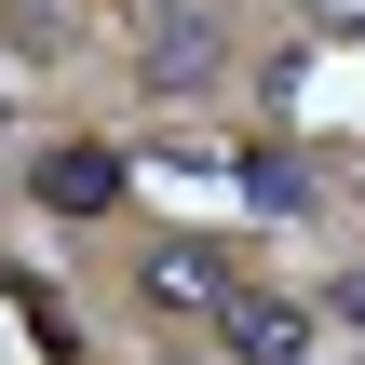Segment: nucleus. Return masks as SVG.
I'll return each instance as SVG.
<instances>
[{
    "label": "nucleus",
    "mask_w": 365,
    "mask_h": 365,
    "mask_svg": "<svg viewBox=\"0 0 365 365\" xmlns=\"http://www.w3.org/2000/svg\"><path fill=\"white\" fill-rule=\"evenodd\" d=\"M244 298V257L217 244V230H176V244H135V312H163V325H217Z\"/></svg>",
    "instance_id": "f257e3e1"
},
{
    "label": "nucleus",
    "mask_w": 365,
    "mask_h": 365,
    "mask_svg": "<svg viewBox=\"0 0 365 365\" xmlns=\"http://www.w3.org/2000/svg\"><path fill=\"white\" fill-rule=\"evenodd\" d=\"M217 54H230L217 0H135V68H149L163 95H203V81H217Z\"/></svg>",
    "instance_id": "f03ea898"
},
{
    "label": "nucleus",
    "mask_w": 365,
    "mask_h": 365,
    "mask_svg": "<svg viewBox=\"0 0 365 365\" xmlns=\"http://www.w3.org/2000/svg\"><path fill=\"white\" fill-rule=\"evenodd\" d=\"M217 352H230V365H312V312H298V298H257V284H244V298L217 312Z\"/></svg>",
    "instance_id": "7ed1b4c3"
},
{
    "label": "nucleus",
    "mask_w": 365,
    "mask_h": 365,
    "mask_svg": "<svg viewBox=\"0 0 365 365\" xmlns=\"http://www.w3.org/2000/svg\"><path fill=\"white\" fill-rule=\"evenodd\" d=\"M41 190H54L68 217H108V203H122V176H108V149H54V163H41Z\"/></svg>",
    "instance_id": "20e7f679"
},
{
    "label": "nucleus",
    "mask_w": 365,
    "mask_h": 365,
    "mask_svg": "<svg viewBox=\"0 0 365 365\" xmlns=\"http://www.w3.org/2000/svg\"><path fill=\"white\" fill-rule=\"evenodd\" d=\"M0 122H14V95H0Z\"/></svg>",
    "instance_id": "39448f33"
}]
</instances>
